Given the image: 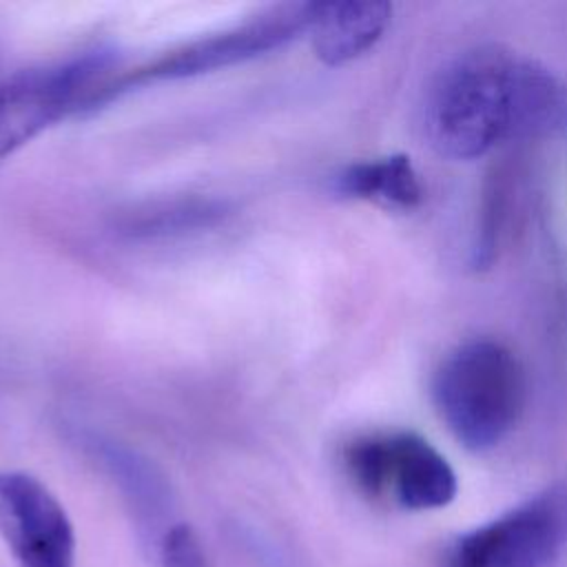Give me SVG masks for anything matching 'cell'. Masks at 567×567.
Listing matches in <instances>:
<instances>
[{"label":"cell","instance_id":"obj_1","mask_svg":"<svg viewBox=\"0 0 567 567\" xmlns=\"http://www.w3.org/2000/svg\"><path fill=\"white\" fill-rule=\"evenodd\" d=\"M567 128V86L545 64L501 44L447 60L423 102V133L447 159H476L507 140Z\"/></svg>","mask_w":567,"mask_h":567},{"label":"cell","instance_id":"obj_2","mask_svg":"<svg viewBox=\"0 0 567 567\" xmlns=\"http://www.w3.org/2000/svg\"><path fill=\"white\" fill-rule=\"evenodd\" d=\"M432 399L454 439L483 452L516 427L527 401L525 370L501 341L470 339L436 368Z\"/></svg>","mask_w":567,"mask_h":567},{"label":"cell","instance_id":"obj_3","mask_svg":"<svg viewBox=\"0 0 567 567\" xmlns=\"http://www.w3.org/2000/svg\"><path fill=\"white\" fill-rule=\"evenodd\" d=\"M341 467L368 501L408 512L439 509L456 496L447 458L414 432H370L348 441Z\"/></svg>","mask_w":567,"mask_h":567},{"label":"cell","instance_id":"obj_4","mask_svg":"<svg viewBox=\"0 0 567 567\" xmlns=\"http://www.w3.org/2000/svg\"><path fill=\"white\" fill-rule=\"evenodd\" d=\"M113 66L115 55L95 49L0 80V159L64 115L113 97Z\"/></svg>","mask_w":567,"mask_h":567},{"label":"cell","instance_id":"obj_5","mask_svg":"<svg viewBox=\"0 0 567 567\" xmlns=\"http://www.w3.org/2000/svg\"><path fill=\"white\" fill-rule=\"evenodd\" d=\"M567 540V492L547 489L447 545L443 567H551Z\"/></svg>","mask_w":567,"mask_h":567},{"label":"cell","instance_id":"obj_6","mask_svg":"<svg viewBox=\"0 0 567 567\" xmlns=\"http://www.w3.org/2000/svg\"><path fill=\"white\" fill-rule=\"evenodd\" d=\"M312 7L315 2H284L237 27L190 40L164 53L148 66L137 69L131 75H120L113 86V95L131 84L202 75L279 49L308 31Z\"/></svg>","mask_w":567,"mask_h":567},{"label":"cell","instance_id":"obj_7","mask_svg":"<svg viewBox=\"0 0 567 567\" xmlns=\"http://www.w3.org/2000/svg\"><path fill=\"white\" fill-rule=\"evenodd\" d=\"M0 536L16 567H75L73 523L35 476L0 472Z\"/></svg>","mask_w":567,"mask_h":567},{"label":"cell","instance_id":"obj_8","mask_svg":"<svg viewBox=\"0 0 567 567\" xmlns=\"http://www.w3.org/2000/svg\"><path fill=\"white\" fill-rule=\"evenodd\" d=\"M75 443L115 485L140 540L157 554L162 538L173 527V492L162 470L137 450L100 432L82 430L75 434Z\"/></svg>","mask_w":567,"mask_h":567},{"label":"cell","instance_id":"obj_9","mask_svg":"<svg viewBox=\"0 0 567 567\" xmlns=\"http://www.w3.org/2000/svg\"><path fill=\"white\" fill-rule=\"evenodd\" d=\"M392 4L381 0L315 2L308 24L317 58L326 64H343L372 49L385 33Z\"/></svg>","mask_w":567,"mask_h":567},{"label":"cell","instance_id":"obj_10","mask_svg":"<svg viewBox=\"0 0 567 567\" xmlns=\"http://www.w3.org/2000/svg\"><path fill=\"white\" fill-rule=\"evenodd\" d=\"M518 190V168L512 162L494 164L483 184L478 221L472 241L470 264L474 270H487L498 259L505 241L512 235V226H516V210L520 206L516 195Z\"/></svg>","mask_w":567,"mask_h":567},{"label":"cell","instance_id":"obj_11","mask_svg":"<svg viewBox=\"0 0 567 567\" xmlns=\"http://www.w3.org/2000/svg\"><path fill=\"white\" fill-rule=\"evenodd\" d=\"M334 186L339 193L394 208H414L423 199V186L412 159L403 153L346 166Z\"/></svg>","mask_w":567,"mask_h":567},{"label":"cell","instance_id":"obj_12","mask_svg":"<svg viewBox=\"0 0 567 567\" xmlns=\"http://www.w3.org/2000/svg\"><path fill=\"white\" fill-rule=\"evenodd\" d=\"M224 217V202L210 197H186L126 213L122 219V230L133 237H168L215 226Z\"/></svg>","mask_w":567,"mask_h":567},{"label":"cell","instance_id":"obj_13","mask_svg":"<svg viewBox=\"0 0 567 567\" xmlns=\"http://www.w3.org/2000/svg\"><path fill=\"white\" fill-rule=\"evenodd\" d=\"M228 543L244 567H310L301 551L286 538H279L268 527L250 520L230 523Z\"/></svg>","mask_w":567,"mask_h":567},{"label":"cell","instance_id":"obj_14","mask_svg":"<svg viewBox=\"0 0 567 567\" xmlns=\"http://www.w3.org/2000/svg\"><path fill=\"white\" fill-rule=\"evenodd\" d=\"M159 567H210L197 534L188 525H173L157 547Z\"/></svg>","mask_w":567,"mask_h":567}]
</instances>
